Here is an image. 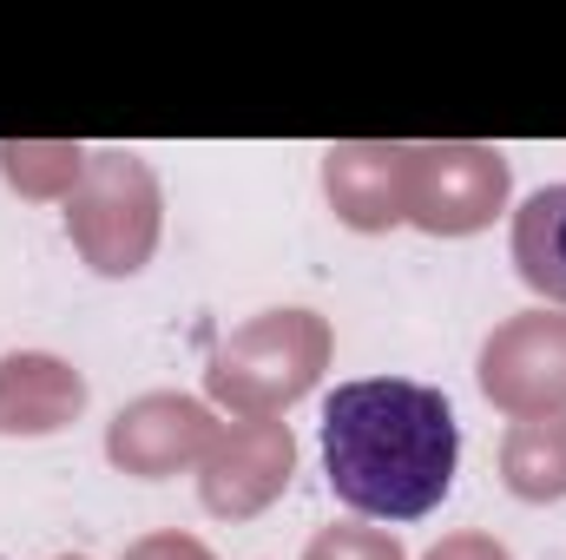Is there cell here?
Listing matches in <instances>:
<instances>
[{
	"label": "cell",
	"instance_id": "3957f363",
	"mask_svg": "<svg viewBox=\"0 0 566 560\" xmlns=\"http://www.w3.org/2000/svg\"><path fill=\"white\" fill-rule=\"evenodd\" d=\"M507 198V158L488 145L409 152V218L428 231H474Z\"/></svg>",
	"mask_w": 566,
	"mask_h": 560
},
{
	"label": "cell",
	"instance_id": "30bf717a",
	"mask_svg": "<svg viewBox=\"0 0 566 560\" xmlns=\"http://www.w3.org/2000/svg\"><path fill=\"white\" fill-rule=\"evenodd\" d=\"M507 488L527 501L566 495V416L554 422H521L507 435Z\"/></svg>",
	"mask_w": 566,
	"mask_h": 560
},
{
	"label": "cell",
	"instance_id": "52a82bcc",
	"mask_svg": "<svg viewBox=\"0 0 566 560\" xmlns=\"http://www.w3.org/2000/svg\"><path fill=\"white\" fill-rule=\"evenodd\" d=\"M329 198L363 231L396 225L402 205H409V152H382V145H343V152H329Z\"/></svg>",
	"mask_w": 566,
	"mask_h": 560
},
{
	"label": "cell",
	"instance_id": "8992f818",
	"mask_svg": "<svg viewBox=\"0 0 566 560\" xmlns=\"http://www.w3.org/2000/svg\"><path fill=\"white\" fill-rule=\"evenodd\" d=\"M211 442H218V428H211V416H205L191 396H145L133 409H119L106 448H113V462L133 468V475H171L178 462L205 455Z\"/></svg>",
	"mask_w": 566,
	"mask_h": 560
},
{
	"label": "cell",
	"instance_id": "5b68a950",
	"mask_svg": "<svg viewBox=\"0 0 566 560\" xmlns=\"http://www.w3.org/2000/svg\"><path fill=\"white\" fill-rule=\"evenodd\" d=\"M290 428L283 422H238L205 462V508L211 515H258L290 481Z\"/></svg>",
	"mask_w": 566,
	"mask_h": 560
},
{
	"label": "cell",
	"instance_id": "4fadbf2b",
	"mask_svg": "<svg viewBox=\"0 0 566 560\" xmlns=\"http://www.w3.org/2000/svg\"><path fill=\"white\" fill-rule=\"evenodd\" d=\"M428 560H507V548L488 541V535H454V541H441Z\"/></svg>",
	"mask_w": 566,
	"mask_h": 560
},
{
	"label": "cell",
	"instance_id": "277c9868",
	"mask_svg": "<svg viewBox=\"0 0 566 560\" xmlns=\"http://www.w3.org/2000/svg\"><path fill=\"white\" fill-rule=\"evenodd\" d=\"M481 390L501 409L566 403V317H521L481 350Z\"/></svg>",
	"mask_w": 566,
	"mask_h": 560
},
{
	"label": "cell",
	"instance_id": "9c48e42d",
	"mask_svg": "<svg viewBox=\"0 0 566 560\" xmlns=\"http://www.w3.org/2000/svg\"><path fill=\"white\" fill-rule=\"evenodd\" d=\"M514 265L541 297L566 303V185H541L514 211Z\"/></svg>",
	"mask_w": 566,
	"mask_h": 560
},
{
	"label": "cell",
	"instance_id": "8fae6325",
	"mask_svg": "<svg viewBox=\"0 0 566 560\" xmlns=\"http://www.w3.org/2000/svg\"><path fill=\"white\" fill-rule=\"evenodd\" d=\"M303 560H402V541L376 528H323Z\"/></svg>",
	"mask_w": 566,
	"mask_h": 560
},
{
	"label": "cell",
	"instance_id": "5bb4252c",
	"mask_svg": "<svg viewBox=\"0 0 566 560\" xmlns=\"http://www.w3.org/2000/svg\"><path fill=\"white\" fill-rule=\"evenodd\" d=\"M73 560H80V554H73Z\"/></svg>",
	"mask_w": 566,
	"mask_h": 560
},
{
	"label": "cell",
	"instance_id": "7c38bea8",
	"mask_svg": "<svg viewBox=\"0 0 566 560\" xmlns=\"http://www.w3.org/2000/svg\"><path fill=\"white\" fill-rule=\"evenodd\" d=\"M126 560H211V554H205V541H191V535H151V541H139Z\"/></svg>",
	"mask_w": 566,
	"mask_h": 560
},
{
	"label": "cell",
	"instance_id": "6da1fadb",
	"mask_svg": "<svg viewBox=\"0 0 566 560\" xmlns=\"http://www.w3.org/2000/svg\"><path fill=\"white\" fill-rule=\"evenodd\" d=\"M461 462V422L441 390L409 376L336 383L323 403L329 495L376 521H422L448 501Z\"/></svg>",
	"mask_w": 566,
	"mask_h": 560
},
{
	"label": "cell",
	"instance_id": "7a4b0ae2",
	"mask_svg": "<svg viewBox=\"0 0 566 560\" xmlns=\"http://www.w3.org/2000/svg\"><path fill=\"white\" fill-rule=\"evenodd\" d=\"M323 356H329V336L310 310H271L211 356V396L244 409L251 422H271V409L296 403L316 383Z\"/></svg>",
	"mask_w": 566,
	"mask_h": 560
},
{
	"label": "cell",
	"instance_id": "ba28073f",
	"mask_svg": "<svg viewBox=\"0 0 566 560\" xmlns=\"http://www.w3.org/2000/svg\"><path fill=\"white\" fill-rule=\"evenodd\" d=\"M86 383L53 356H7L0 363V428L7 435H46L66 416H80Z\"/></svg>",
	"mask_w": 566,
	"mask_h": 560
}]
</instances>
